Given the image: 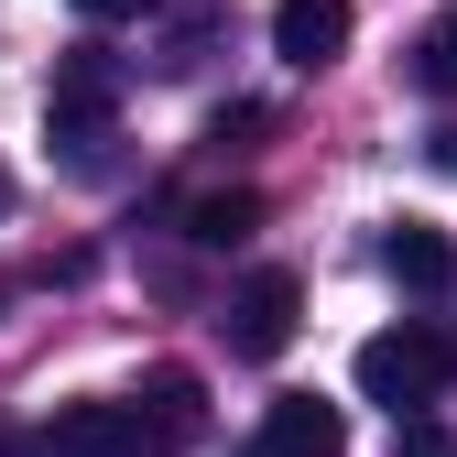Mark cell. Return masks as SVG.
<instances>
[{
  "mask_svg": "<svg viewBox=\"0 0 457 457\" xmlns=\"http://www.w3.org/2000/svg\"><path fill=\"white\" fill-rule=\"evenodd\" d=\"M446 381H457V337L446 327H381L370 349H360V392L392 403V425H414Z\"/></svg>",
  "mask_w": 457,
  "mask_h": 457,
  "instance_id": "cell-1",
  "label": "cell"
},
{
  "mask_svg": "<svg viewBox=\"0 0 457 457\" xmlns=\"http://www.w3.org/2000/svg\"><path fill=\"white\" fill-rule=\"evenodd\" d=\"M295 327H305V283L283 272V262H262L240 295H228V349H240V360H283Z\"/></svg>",
  "mask_w": 457,
  "mask_h": 457,
  "instance_id": "cell-2",
  "label": "cell"
},
{
  "mask_svg": "<svg viewBox=\"0 0 457 457\" xmlns=\"http://www.w3.org/2000/svg\"><path fill=\"white\" fill-rule=\"evenodd\" d=\"M109 109H120V66L109 54H54V87H44V120L54 142H109Z\"/></svg>",
  "mask_w": 457,
  "mask_h": 457,
  "instance_id": "cell-3",
  "label": "cell"
},
{
  "mask_svg": "<svg viewBox=\"0 0 457 457\" xmlns=\"http://www.w3.org/2000/svg\"><path fill=\"white\" fill-rule=\"evenodd\" d=\"M44 457H163V446H153V425L131 403H66L44 425Z\"/></svg>",
  "mask_w": 457,
  "mask_h": 457,
  "instance_id": "cell-4",
  "label": "cell"
},
{
  "mask_svg": "<svg viewBox=\"0 0 457 457\" xmlns=\"http://www.w3.org/2000/svg\"><path fill=\"white\" fill-rule=\"evenodd\" d=\"M262 457H349V414L327 392H272L262 403Z\"/></svg>",
  "mask_w": 457,
  "mask_h": 457,
  "instance_id": "cell-5",
  "label": "cell"
},
{
  "mask_svg": "<svg viewBox=\"0 0 457 457\" xmlns=\"http://www.w3.org/2000/svg\"><path fill=\"white\" fill-rule=\"evenodd\" d=\"M272 54L283 66H337L349 54V0H272Z\"/></svg>",
  "mask_w": 457,
  "mask_h": 457,
  "instance_id": "cell-6",
  "label": "cell"
},
{
  "mask_svg": "<svg viewBox=\"0 0 457 457\" xmlns=\"http://www.w3.org/2000/svg\"><path fill=\"white\" fill-rule=\"evenodd\" d=\"M131 414L153 425V446H163V457H186V446L207 436V392H196V370H153Z\"/></svg>",
  "mask_w": 457,
  "mask_h": 457,
  "instance_id": "cell-7",
  "label": "cell"
},
{
  "mask_svg": "<svg viewBox=\"0 0 457 457\" xmlns=\"http://www.w3.org/2000/svg\"><path fill=\"white\" fill-rule=\"evenodd\" d=\"M381 262H392V283H414V295H446V283H457V240H446V228H425V218L392 228Z\"/></svg>",
  "mask_w": 457,
  "mask_h": 457,
  "instance_id": "cell-8",
  "label": "cell"
},
{
  "mask_svg": "<svg viewBox=\"0 0 457 457\" xmlns=\"http://www.w3.org/2000/svg\"><path fill=\"white\" fill-rule=\"evenodd\" d=\"M251 228H262V196H251V186H218V196L186 207V240H196V251H228V240H251Z\"/></svg>",
  "mask_w": 457,
  "mask_h": 457,
  "instance_id": "cell-9",
  "label": "cell"
},
{
  "mask_svg": "<svg viewBox=\"0 0 457 457\" xmlns=\"http://www.w3.org/2000/svg\"><path fill=\"white\" fill-rule=\"evenodd\" d=\"M414 87L425 98H457V22H425L414 33Z\"/></svg>",
  "mask_w": 457,
  "mask_h": 457,
  "instance_id": "cell-10",
  "label": "cell"
},
{
  "mask_svg": "<svg viewBox=\"0 0 457 457\" xmlns=\"http://www.w3.org/2000/svg\"><path fill=\"white\" fill-rule=\"evenodd\" d=\"M392 457H457V425H436V414H414L403 436H392Z\"/></svg>",
  "mask_w": 457,
  "mask_h": 457,
  "instance_id": "cell-11",
  "label": "cell"
},
{
  "mask_svg": "<svg viewBox=\"0 0 457 457\" xmlns=\"http://www.w3.org/2000/svg\"><path fill=\"white\" fill-rule=\"evenodd\" d=\"M87 22H142V12H163V0H77Z\"/></svg>",
  "mask_w": 457,
  "mask_h": 457,
  "instance_id": "cell-12",
  "label": "cell"
},
{
  "mask_svg": "<svg viewBox=\"0 0 457 457\" xmlns=\"http://www.w3.org/2000/svg\"><path fill=\"white\" fill-rule=\"evenodd\" d=\"M425 153H436L446 175H457V120H436V131H425Z\"/></svg>",
  "mask_w": 457,
  "mask_h": 457,
  "instance_id": "cell-13",
  "label": "cell"
},
{
  "mask_svg": "<svg viewBox=\"0 0 457 457\" xmlns=\"http://www.w3.org/2000/svg\"><path fill=\"white\" fill-rule=\"evenodd\" d=\"M0 457H44V436H22V425H0Z\"/></svg>",
  "mask_w": 457,
  "mask_h": 457,
  "instance_id": "cell-14",
  "label": "cell"
},
{
  "mask_svg": "<svg viewBox=\"0 0 457 457\" xmlns=\"http://www.w3.org/2000/svg\"><path fill=\"white\" fill-rule=\"evenodd\" d=\"M0 218H12V175H0Z\"/></svg>",
  "mask_w": 457,
  "mask_h": 457,
  "instance_id": "cell-15",
  "label": "cell"
}]
</instances>
